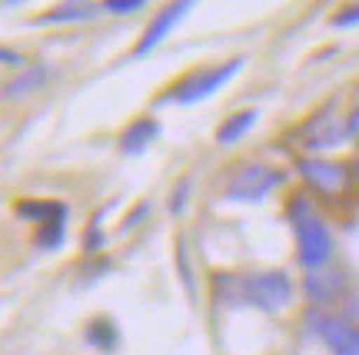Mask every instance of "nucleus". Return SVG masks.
Masks as SVG:
<instances>
[{"label": "nucleus", "mask_w": 359, "mask_h": 355, "mask_svg": "<svg viewBox=\"0 0 359 355\" xmlns=\"http://www.w3.org/2000/svg\"><path fill=\"white\" fill-rule=\"evenodd\" d=\"M156 133H160L156 120L143 116V120H137V123H130V127L123 130V137H120V150L127 153V156H133V153H143L147 146H150V143L156 140Z\"/></svg>", "instance_id": "obj_9"}, {"label": "nucleus", "mask_w": 359, "mask_h": 355, "mask_svg": "<svg viewBox=\"0 0 359 355\" xmlns=\"http://www.w3.org/2000/svg\"><path fill=\"white\" fill-rule=\"evenodd\" d=\"M17 213L24 216V219H34L37 226H43V223H53V219H64L67 216V206L57 203V200H47V203H40V200H30V203H20L17 206Z\"/></svg>", "instance_id": "obj_11"}, {"label": "nucleus", "mask_w": 359, "mask_h": 355, "mask_svg": "<svg viewBox=\"0 0 359 355\" xmlns=\"http://www.w3.org/2000/svg\"><path fill=\"white\" fill-rule=\"evenodd\" d=\"M320 335L333 355H359V329L346 319H323Z\"/></svg>", "instance_id": "obj_8"}, {"label": "nucleus", "mask_w": 359, "mask_h": 355, "mask_svg": "<svg viewBox=\"0 0 359 355\" xmlns=\"http://www.w3.org/2000/svg\"><path fill=\"white\" fill-rule=\"evenodd\" d=\"M257 120H259L257 110H246V113L230 116V120H226V123L217 130V140L219 143H236L240 137H243V133H250V130H253V123H257Z\"/></svg>", "instance_id": "obj_12"}, {"label": "nucleus", "mask_w": 359, "mask_h": 355, "mask_svg": "<svg viewBox=\"0 0 359 355\" xmlns=\"http://www.w3.org/2000/svg\"><path fill=\"white\" fill-rule=\"evenodd\" d=\"M236 295L263 312H280L293 299V282L286 272H257L236 282Z\"/></svg>", "instance_id": "obj_2"}, {"label": "nucleus", "mask_w": 359, "mask_h": 355, "mask_svg": "<svg viewBox=\"0 0 359 355\" xmlns=\"http://www.w3.org/2000/svg\"><path fill=\"white\" fill-rule=\"evenodd\" d=\"M103 246V236H100V213H97V219L90 223V232H87V249H100Z\"/></svg>", "instance_id": "obj_19"}, {"label": "nucleus", "mask_w": 359, "mask_h": 355, "mask_svg": "<svg viewBox=\"0 0 359 355\" xmlns=\"http://www.w3.org/2000/svg\"><path fill=\"white\" fill-rule=\"evenodd\" d=\"M346 137H349L346 120H339L333 110L316 113L306 127H303V143H306V150H330V146H339Z\"/></svg>", "instance_id": "obj_6"}, {"label": "nucleus", "mask_w": 359, "mask_h": 355, "mask_svg": "<svg viewBox=\"0 0 359 355\" xmlns=\"http://www.w3.org/2000/svg\"><path fill=\"white\" fill-rule=\"evenodd\" d=\"M64 236H67V216L53 219V223H43L37 229V246L40 249H57V246H64Z\"/></svg>", "instance_id": "obj_17"}, {"label": "nucleus", "mask_w": 359, "mask_h": 355, "mask_svg": "<svg viewBox=\"0 0 359 355\" xmlns=\"http://www.w3.org/2000/svg\"><path fill=\"white\" fill-rule=\"evenodd\" d=\"M293 223H296V242H299V263L306 269H320L330 263L333 253V236L320 216H313L309 203L296 200L293 203Z\"/></svg>", "instance_id": "obj_1"}, {"label": "nucleus", "mask_w": 359, "mask_h": 355, "mask_svg": "<svg viewBox=\"0 0 359 355\" xmlns=\"http://www.w3.org/2000/svg\"><path fill=\"white\" fill-rule=\"evenodd\" d=\"M97 7H90V4H64V7H53L50 13H43L37 24H67V20H87L93 17Z\"/></svg>", "instance_id": "obj_14"}, {"label": "nucleus", "mask_w": 359, "mask_h": 355, "mask_svg": "<svg viewBox=\"0 0 359 355\" xmlns=\"http://www.w3.org/2000/svg\"><path fill=\"white\" fill-rule=\"evenodd\" d=\"M280 183H283L280 169L263 166V163H250V166H243V169H236L233 179L226 183V200H236V203H259V200L269 196Z\"/></svg>", "instance_id": "obj_4"}, {"label": "nucleus", "mask_w": 359, "mask_h": 355, "mask_svg": "<svg viewBox=\"0 0 359 355\" xmlns=\"http://www.w3.org/2000/svg\"><path fill=\"white\" fill-rule=\"evenodd\" d=\"M87 342L100 352H114L116 349V326L110 319H93L87 326Z\"/></svg>", "instance_id": "obj_13"}, {"label": "nucleus", "mask_w": 359, "mask_h": 355, "mask_svg": "<svg viewBox=\"0 0 359 355\" xmlns=\"http://www.w3.org/2000/svg\"><path fill=\"white\" fill-rule=\"evenodd\" d=\"M190 11H193V4H170V7H163V11L154 17V24L147 27V34H143V40L137 43L133 57H147L154 47H160V40L167 37L170 30H173V27H177Z\"/></svg>", "instance_id": "obj_7"}, {"label": "nucleus", "mask_w": 359, "mask_h": 355, "mask_svg": "<svg viewBox=\"0 0 359 355\" xmlns=\"http://www.w3.org/2000/svg\"><path fill=\"white\" fill-rule=\"evenodd\" d=\"M103 11H110V13H137V11H143V0H107V4H103Z\"/></svg>", "instance_id": "obj_18"}, {"label": "nucleus", "mask_w": 359, "mask_h": 355, "mask_svg": "<svg viewBox=\"0 0 359 355\" xmlns=\"http://www.w3.org/2000/svg\"><path fill=\"white\" fill-rule=\"evenodd\" d=\"M296 169H299V176L306 179L309 186L323 196H339V193L349 186V173L343 163H333V160H320V156H303V160H296Z\"/></svg>", "instance_id": "obj_5"}, {"label": "nucleus", "mask_w": 359, "mask_h": 355, "mask_svg": "<svg viewBox=\"0 0 359 355\" xmlns=\"http://www.w3.org/2000/svg\"><path fill=\"white\" fill-rule=\"evenodd\" d=\"M353 176H356V183H359V163H356V166H353Z\"/></svg>", "instance_id": "obj_23"}, {"label": "nucleus", "mask_w": 359, "mask_h": 355, "mask_svg": "<svg viewBox=\"0 0 359 355\" xmlns=\"http://www.w3.org/2000/svg\"><path fill=\"white\" fill-rule=\"evenodd\" d=\"M243 60H230V64H219V67H206V70H196L187 80H180L173 90H167V100L173 103H200L206 100L210 93H217L219 87H226L233 76L240 74Z\"/></svg>", "instance_id": "obj_3"}, {"label": "nucleus", "mask_w": 359, "mask_h": 355, "mask_svg": "<svg viewBox=\"0 0 359 355\" xmlns=\"http://www.w3.org/2000/svg\"><path fill=\"white\" fill-rule=\"evenodd\" d=\"M343 292V276L339 272H313L306 279V295L313 302H333Z\"/></svg>", "instance_id": "obj_10"}, {"label": "nucleus", "mask_w": 359, "mask_h": 355, "mask_svg": "<svg viewBox=\"0 0 359 355\" xmlns=\"http://www.w3.org/2000/svg\"><path fill=\"white\" fill-rule=\"evenodd\" d=\"M346 133H349V137H353V140L359 143V106H356V110H353V113H349V120H346Z\"/></svg>", "instance_id": "obj_21"}, {"label": "nucleus", "mask_w": 359, "mask_h": 355, "mask_svg": "<svg viewBox=\"0 0 359 355\" xmlns=\"http://www.w3.org/2000/svg\"><path fill=\"white\" fill-rule=\"evenodd\" d=\"M24 70H27V64L20 53L0 47V97H7V87H11L13 80H17V74H24Z\"/></svg>", "instance_id": "obj_15"}, {"label": "nucleus", "mask_w": 359, "mask_h": 355, "mask_svg": "<svg viewBox=\"0 0 359 355\" xmlns=\"http://www.w3.org/2000/svg\"><path fill=\"white\" fill-rule=\"evenodd\" d=\"M349 24H359V7H346L339 17H333V27H349Z\"/></svg>", "instance_id": "obj_20"}, {"label": "nucleus", "mask_w": 359, "mask_h": 355, "mask_svg": "<svg viewBox=\"0 0 359 355\" xmlns=\"http://www.w3.org/2000/svg\"><path fill=\"white\" fill-rule=\"evenodd\" d=\"M43 80H47V70H43V67H27L24 74H17V80L7 87V97H24V93H34Z\"/></svg>", "instance_id": "obj_16"}, {"label": "nucleus", "mask_w": 359, "mask_h": 355, "mask_svg": "<svg viewBox=\"0 0 359 355\" xmlns=\"http://www.w3.org/2000/svg\"><path fill=\"white\" fill-rule=\"evenodd\" d=\"M187 190H190V179H183V183H180V190H177V200H173V213H183V203H187L183 196H187Z\"/></svg>", "instance_id": "obj_22"}]
</instances>
